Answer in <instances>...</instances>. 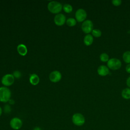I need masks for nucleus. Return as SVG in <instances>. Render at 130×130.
<instances>
[{"instance_id":"obj_18","label":"nucleus","mask_w":130,"mask_h":130,"mask_svg":"<svg viewBox=\"0 0 130 130\" xmlns=\"http://www.w3.org/2000/svg\"><path fill=\"white\" fill-rule=\"evenodd\" d=\"M102 35V31L98 28H94L91 31V35L93 37V38L94 37L96 38H100L101 37Z\"/></svg>"},{"instance_id":"obj_20","label":"nucleus","mask_w":130,"mask_h":130,"mask_svg":"<svg viewBox=\"0 0 130 130\" xmlns=\"http://www.w3.org/2000/svg\"><path fill=\"white\" fill-rule=\"evenodd\" d=\"M63 10L67 13H70L73 11L72 6L69 4H66L63 6Z\"/></svg>"},{"instance_id":"obj_23","label":"nucleus","mask_w":130,"mask_h":130,"mask_svg":"<svg viewBox=\"0 0 130 130\" xmlns=\"http://www.w3.org/2000/svg\"><path fill=\"white\" fill-rule=\"evenodd\" d=\"M125 71L128 73V74H130V63H128V64H127V65L125 67Z\"/></svg>"},{"instance_id":"obj_8","label":"nucleus","mask_w":130,"mask_h":130,"mask_svg":"<svg viewBox=\"0 0 130 130\" xmlns=\"http://www.w3.org/2000/svg\"><path fill=\"white\" fill-rule=\"evenodd\" d=\"M22 121L18 117H14L10 121L11 127L14 130L19 129L22 126Z\"/></svg>"},{"instance_id":"obj_10","label":"nucleus","mask_w":130,"mask_h":130,"mask_svg":"<svg viewBox=\"0 0 130 130\" xmlns=\"http://www.w3.org/2000/svg\"><path fill=\"white\" fill-rule=\"evenodd\" d=\"M49 80L53 83L59 82L61 79V74L58 71H54L49 74Z\"/></svg>"},{"instance_id":"obj_22","label":"nucleus","mask_w":130,"mask_h":130,"mask_svg":"<svg viewBox=\"0 0 130 130\" xmlns=\"http://www.w3.org/2000/svg\"><path fill=\"white\" fill-rule=\"evenodd\" d=\"M13 75L14 76V78H20L21 76V73L18 71H15L13 72Z\"/></svg>"},{"instance_id":"obj_11","label":"nucleus","mask_w":130,"mask_h":130,"mask_svg":"<svg viewBox=\"0 0 130 130\" xmlns=\"http://www.w3.org/2000/svg\"><path fill=\"white\" fill-rule=\"evenodd\" d=\"M98 74L102 77L107 76L109 73L110 70L108 67L105 65H101L97 69Z\"/></svg>"},{"instance_id":"obj_24","label":"nucleus","mask_w":130,"mask_h":130,"mask_svg":"<svg viewBox=\"0 0 130 130\" xmlns=\"http://www.w3.org/2000/svg\"><path fill=\"white\" fill-rule=\"evenodd\" d=\"M126 84L127 86V87L130 88V76L127 77V78L126 80Z\"/></svg>"},{"instance_id":"obj_17","label":"nucleus","mask_w":130,"mask_h":130,"mask_svg":"<svg viewBox=\"0 0 130 130\" xmlns=\"http://www.w3.org/2000/svg\"><path fill=\"white\" fill-rule=\"evenodd\" d=\"M109 59V56L107 53L103 52L100 55V59L102 62H107Z\"/></svg>"},{"instance_id":"obj_9","label":"nucleus","mask_w":130,"mask_h":130,"mask_svg":"<svg viewBox=\"0 0 130 130\" xmlns=\"http://www.w3.org/2000/svg\"><path fill=\"white\" fill-rule=\"evenodd\" d=\"M66 17L65 15L62 13L56 14L54 18V22L57 26H62L66 22Z\"/></svg>"},{"instance_id":"obj_14","label":"nucleus","mask_w":130,"mask_h":130,"mask_svg":"<svg viewBox=\"0 0 130 130\" xmlns=\"http://www.w3.org/2000/svg\"><path fill=\"white\" fill-rule=\"evenodd\" d=\"M29 82L33 85H37L40 82V78L36 74H32L29 77Z\"/></svg>"},{"instance_id":"obj_6","label":"nucleus","mask_w":130,"mask_h":130,"mask_svg":"<svg viewBox=\"0 0 130 130\" xmlns=\"http://www.w3.org/2000/svg\"><path fill=\"white\" fill-rule=\"evenodd\" d=\"M75 18L77 22H84L87 17V13L83 9H79L75 12Z\"/></svg>"},{"instance_id":"obj_13","label":"nucleus","mask_w":130,"mask_h":130,"mask_svg":"<svg viewBox=\"0 0 130 130\" xmlns=\"http://www.w3.org/2000/svg\"><path fill=\"white\" fill-rule=\"evenodd\" d=\"M83 42L86 46H90L93 42V37L91 34H87L84 37Z\"/></svg>"},{"instance_id":"obj_5","label":"nucleus","mask_w":130,"mask_h":130,"mask_svg":"<svg viewBox=\"0 0 130 130\" xmlns=\"http://www.w3.org/2000/svg\"><path fill=\"white\" fill-rule=\"evenodd\" d=\"M81 29L83 32L87 34H90L93 29V23L91 20L87 19L83 22L81 25Z\"/></svg>"},{"instance_id":"obj_12","label":"nucleus","mask_w":130,"mask_h":130,"mask_svg":"<svg viewBox=\"0 0 130 130\" xmlns=\"http://www.w3.org/2000/svg\"><path fill=\"white\" fill-rule=\"evenodd\" d=\"M17 52L21 56H25L27 53V49L26 46L23 44H20L17 46Z\"/></svg>"},{"instance_id":"obj_26","label":"nucleus","mask_w":130,"mask_h":130,"mask_svg":"<svg viewBox=\"0 0 130 130\" xmlns=\"http://www.w3.org/2000/svg\"><path fill=\"white\" fill-rule=\"evenodd\" d=\"M34 130H41V129L39 127H36L34 128Z\"/></svg>"},{"instance_id":"obj_27","label":"nucleus","mask_w":130,"mask_h":130,"mask_svg":"<svg viewBox=\"0 0 130 130\" xmlns=\"http://www.w3.org/2000/svg\"><path fill=\"white\" fill-rule=\"evenodd\" d=\"M2 109L0 107V116L2 115Z\"/></svg>"},{"instance_id":"obj_21","label":"nucleus","mask_w":130,"mask_h":130,"mask_svg":"<svg viewBox=\"0 0 130 130\" xmlns=\"http://www.w3.org/2000/svg\"><path fill=\"white\" fill-rule=\"evenodd\" d=\"M111 2L112 5L115 7H118L120 6L122 3V1L121 0H113Z\"/></svg>"},{"instance_id":"obj_15","label":"nucleus","mask_w":130,"mask_h":130,"mask_svg":"<svg viewBox=\"0 0 130 130\" xmlns=\"http://www.w3.org/2000/svg\"><path fill=\"white\" fill-rule=\"evenodd\" d=\"M121 96L125 100L130 99V88L126 87L124 88L121 91Z\"/></svg>"},{"instance_id":"obj_1","label":"nucleus","mask_w":130,"mask_h":130,"mask_svg":"<svg viewBox=\"0 0 130 130\" xmlns=\"http://www.w3.org/2000/svg\"><path fill=\"white\" fill-rule=\"evenodd\" d=\"M47 7L48 10L51 13L56 14H59L63 8L61 4L56 1L50 2L48 4Z\"/></svg>"},{"instance_id":"obj_7","label":"nucleus","mask_w":130,"mask_h":130,"mask_svg":"<svg viewBox=\"0 0 130 130\" xmlns=\"http://www.w3.org/2000/svg\"><path fill=\"white\" fill-rule=\"evenodd\" d=\"M15 78L12 74H8L4 75L2 79L1 82L5 87L12 85L14 82Z\"/></svg>"},{"instance_id":"obj_3","label":"nucleus","mask_w":130,"mask_h":130,"mask_svg":"<svg viewBox=\"0 0 130 130\" xmlns=\"http://www.w3.org/2000/svg\"><path fill=\"white\" fill-rule=\"evenodd\" d=\"M107 67L111 70H118L121 67L122 63L121 60L117 58H111L107 62Z\"/></svg>"},{"instance_id":"obj_4","label":"nucleus","mask_w":130,"mask_h":130,"mask_svg":"<svg viewBox=\"0 0 130 130\" xmlns=\"http://www.w3.org/2000/svg\"><path fill=\"white\" fill-rule=\"evenodd\" d=\"M72 120L75 125L78 126H82L85 122V118L83 114L80 113H76L73 114Z\"/></svg>"},{"instance_id":"obj_16","label":"nucleus","mask_w":130,"mask_h":130,"mask_svg":"<svg viewBox=\"0 0 130 130\" xmlns=\"http://www.w3.org/2000/svg\"><path fill=\"white\" fill-rule=\"evenodd\" d=\"M122 59L124 62L130 63V51H126L123 53Z\"/></svg>"},{"instance_id":"obj_25","label":"nucleus","mask_w":130,"mask_h":130,"mask_svg":"<svg viewBox=\"0 0 130 130\" xmlns=\"http://www.w3.org/2000/svg\"><path fill=\"white\" fill-rule=\"evenodd\" d=\"M9 103H10V104H14V101L13 100H9Z\"/></svg>"},{"instance_id":"obj_2","label":"nucleus","mask_w":130,"mask_h":130,"mask_svg":"<svg viewBox=\"0 0 130 130\" xmlns=\"http://www.w3.org/2000/svg\"><path fill=\"white\" fill-rule=\"evenodd\" d=\"M11 96V91L7 87H0V102L6 103L9 102Z\"/></svg>"},{"instance_id":"obj_19","label":"nucleus","mask_w":130,"mask_h":130,"mask_svg":"<svg viewBox=\"0 0 130 130\" xmlns=\"http://www.w3.org/2000/svg\"><path fill=\"white\" fill-rule=\"evenodd\" d=\"M66 23L69 26L73 27L76 25L77 21L75 18H69L66 20Z\"/></svg>"}]
</instances>
